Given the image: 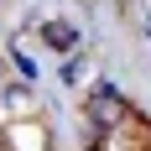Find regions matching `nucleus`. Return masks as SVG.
I'll return each instance as SVG.
<instances>
[{"label": "nucleus", "instance_id": "f257e3e1", "mask_svg": "<svg viewBox=\"0 0 151 151\" xmlns=\"http://www.w3.org/2000/svg\"><path fill=\"white\" fill-rule=\"evenodd\" d=\"M94 120L109 130V125H120V120H125V104L115 99V94H94Z\"/></svg>", "mask_w": 151, "mask_h": 151}]
</instances>
